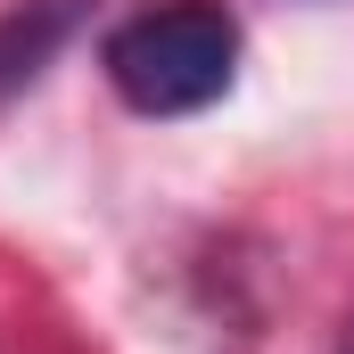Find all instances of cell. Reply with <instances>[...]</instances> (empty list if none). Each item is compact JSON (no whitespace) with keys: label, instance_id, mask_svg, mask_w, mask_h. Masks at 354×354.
<instances>
[{"label":"cell","instance_id":"cell-1","mask_svg":"<svg viewBox=\"0 0 354 354\" xmlns=\"http://www.w3.org/2000/svg\"><path fill=\"white\" fill-rule=\"evenodd\" d=\"M99 66L132 115H198L239 75V17L223 0H157L132 8L107 41Z\"/></svg>","mask_w":354,"mask_h":354},{"label":"cell","instance_id":"cell-2","mask_svg":"<svg viewBox=\"0 0 354 354\" xmlns=\"http://www.w3.org/2000/svg\"><path fill=\"white\" fill-rule=\"evenodd\" d=\"M75 17H83V0H25V8L0 17V99L25 91L50 58H58V41L75 33Z\"/></svg>","mask_w":354,"mask_h":354},{"label":"cell","instance_id":"cell-3","mask_svg":"<svg viewBox=\"0 0 354 354\" xmlns=\"http://www.w3.org/2000/svg\"><path fill=\"white\" fill-rule=\"evenodd\" d=\"M330 354H354V322H346V330H338V346H330Z\"/></svg>","mask_w":354,"mask_h":354}]
</instances>
